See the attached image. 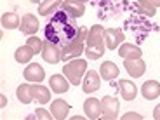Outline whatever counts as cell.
I'll return each mask as SVG.
<instances>
[{
	"label": "cell",
	"mask_w": 160,
	"mask_h": 120,
	"mask_svg": "<svg viewBox=\"0 0 160 120\" xmlns=\"http://www.w3.org/2000/svg\"><path fill=\"white\" fill-rule=\"evenodd\" d=\"M80 32V26H77L75 19L70 18L66 12L61 9L59 12L52 14V18L49 19V23L45 24V38L49 42H54L59 47L68 45Z\"/></svg>",
	"instance_id": "6da1fadb"
},
{
	"label": "cell",
	"mask_w": 160,
	"mask_h": 120,
	"mask_svg": "<svg viewBox=\"0 0 160 120\" xmlns=\"http://www.w3.org/2000/svg\"><path fill=\"white\" fill-rule=\"evenodd\" d=\"M104 28L101 24H94L87 33V40H85V54L91 59H99L104 54V35H103Z\"/></svg>",
	"instance_id": "7a4b0ae2"
},
{
	"label": "cell",
	"mask_w": 160,
	"mask_h": 120,
	"mask_svg": "<svg viewBox=\"0 0 160 120\" xmlns=\"http://www.w3.org/2000/svg\"><path fill=\"white\" fill-rule=\"evenodd\" d=\"M87 33H89V30L85 26H80L78 35L68 45L61 47V59L68 61V59H75L77 56H80L84 52V44H85V40H87Z\"/></svg>",
	"instance_id": "3957f363"
},
{
	"label": "cell",
	"mask_w": 160,
	"mask_h": 120,
	"mask_svg": "<svg viewBox=\"0 0 160 120\" xmlns=\"http://www.w3.org/2000/svg\"><path fill=\"white\" fill-rule=\"evenodd\" d=\"M87 72V61L85 59H73L70 61L68 64H64L63 68V75L70 80L72 85H78L80 80H82V75Z\"/></svg>",
	"instance_id": "277c9868"
},
{
	"label": "cell",
	"mask_w": 160,
	"mask_h": 120,
	"mask_svg": "<svg viewBox=\"0 0 160 120\" xmlns=\"http://www.w3.org/2000/svg\"><path fill=\"white\" fill-rule=\"evenodd\" d=\"M118 108H120V104L117 98L104 96L101 99V112H103L104 120H115L118 117Z\"/></svg>",
	"instance_id": "5b68a950"
},
{
	"label": "cell",
	"mask_w": 160,
	"mask_h": 120,
	"mask_svg": "<svg viewBox=\"0 0 160 120\" xmlns=\"http://www.w3.org/2000/svg\"><path fill=\"white\" fill-rule=\"evenodd\" d=\"M104 35V44H106V49H110V51H115L118 45L124 44L125 40V35L122 30H117V28H108L103 32Z\"/></svg>",
	"instance_id": "8992f818"
},
{
	"label": "cell",
	"mask_w": 160,
	"mask_h": 120,
	"mask_svg": "<svg viewBox=\"0 0 160 120\" xmlns=\"http://www.w3.org/2000/svg\"><path fill=\"white\" fill-rule=\"evenodd\" d=\"M42 58L45 63L49 64H58L61 61V47L54 42H44V49H42Z\"/></svg>",
	"instance_id": "52a82bcc"
},
{
	"label": "cell",
	"mask_w": 160,
	"mask_h": 120,
	"mask_svg": "<svg viewBox=\"0 0 160 120\" xmlns=\"http://www.w3.org/2000/svg\"><path fill=\"white\" fill-rule=\"evenodd\" d=\"M61 9H63L70 18H73V19L82 18L85 14V4L84 2H78V0H63Z\"/></svg>",
	"instance_id": "ba28073f"
},
{
	"label": "cell",
	"mask_w": 160,
	"mask_h": 120,
	"mask_svg": "<svg viewBox=\"0 0 160 120\" xmlns=\"http://www.w3.org/2000/svg\"><path fill=\"white\" fill-rule=\"evenodd\" d=\"M124 68L127 70V73L132 78H139V77H143V73L146 72V63H144L141 58H136V59H124Z\"/></svg>",
	"instance_id": "9c48e42d"
},
{
	"label": "cell",
	"mask_w": 160,
	"mask_h": 120,
	"mask_svg": "<svg viewBox=\"0 0 160 120\" xmlns=\"http://www.w3.org/2000/svg\"><path fill=\"white\" fill-rule=\"evenodd\" d=\"M84 112H85V117L91 120H98L103 112H101V101L96 99V98H87L84 103Z\"/></svg>",
	"instance_id": "30bf717a"
},
{
	"label": "cell",
	"mask_w": 160,
	"mask_h": 120,
	"mask_svg": "<svg viewBox=\"0 0 160 120\" xmlns=\"http://www.w3.org/2000/svg\"><path fill=\"white\" fill-rule=\"evenodd\" d=\"M23 75H24V78L28 80V82H35V84H40V82H44V78H45V72H44V68H42L40 64H37V63L28 64Z\"/></svg>",
	"instance_id": "8fae6325"
},
{
	"label": "cell",
	"mask_w": 160,
	"mask_h": 120,
	"mask_svg": "<svg viewBox=\"0 0 160 120\" xmlns=\"http://www.w3.org/2000/svg\"><path fill=\"white\" fill-rule=\"evenodd\" d=\"M99 85H101V80H99L98 72H94V70H89V72H85V80H84V84H82V89H84L85 94L96 92L98 89H99Z\"/></svg>",
	"instance_id": "7c38bea8"
},
{
	"label": "cell",
	"mask_w": 160,
	"mask_h": 120,
	"mask_svg": "<svg viewBox=\"0 0 160 120\" xmlns=\"http://www.w3.org/2000/svg\"><path fill=\"white\" fill-rule=\"evenodd\" d=\"M68 112H70V104L64 99H54L51 103V113L56 120L66 118V117H68Z\"/></svg>",
	"instance_id": "4fadbf2b"
},
{
	"label": "cell",
	"mask_w": 160,
	"mask_h": 120,
	"mask_svg": "<svg viewBox=\"0 0 160 120\" xmlns=\"http://www.w3.org/2000/svg\"><path fill=\"white\" fill-rule=\"evenodd\" d=\"M49 84H51V89L56 94H64V92L70 89V80H66V77H63V75H52L51 78H49Z\"/></svg>",
	"instance_id": "5bb4252c"
},
{
	"label": "cell",
	"mask_w": 160,
	"mask_h": 120,
	"mask_svg": "<svg viewBox=\"0 0 160 120\" xmlns=\"http://www.w3.org/2000/svg\"><path fill=\"white\" fill-rule=\"evenodd\" d=\"M141 94H143L144 99H157L160 96V84L157 80H148L141 85Z\"/></svg>",
	"instance_id": "9a60e30c"
},
{
	"label": "cell",
	"mask_w": 160,
	"mask_h": 120,
	"mask_svg": "<svg viewBox=\"0 0 160 120\" xmlns=\"http://www.w3.org/2000/svg\"><path fill=\"white\" fill-rule=\"evenodd\" d=\"M21 32L24 35H35L37 30H38V19H37L33 14H24L23 19H21Z\"/></svg>",
	"instance_id": "2e32d148"
},
{
	"label": "cell",
	"mask_w": 160,
	"mask_h": 120,
	"mask_svg": "<svg viewBox=\"0 0 160 120\" xmlns=\"http://www.w3.org/2000/svg\"><path fill=\"white\" fill-rule=\"evenodd\" d=\"M118 91H120V96L124 98L125 101H132L138 94L136 84H132L131 80H120L118 82Z\"/></svg>",
	"instance_id": "e0dca14e"
},
{
	"label": "cell",
	"mask_w": 160,
	"mask_h": 120,
	"mask_svg": "<svg viewBox=\"0 0 160 120\" xmlns=\"http://www.w3.org/2000/svg\"><path fill=\"white\" fill-rule=\"evenodd\" d=\"M118 56L124 58V59H136V58H141L143 56V52L138 45H132V44H122L118 49Z\"/></svg>",
	"instance_id": "ac0fdd59"
},
{
	"label": "cell",
	"mask_w": 160,
	"mask_h": 120,
	"mask_svg": "<svg viewBox=\"0 0 160 120\" xmlns=\"http://www.w3.org/2000/svg\"><path fill=\"white\" fill-rule=\"evenodd\" d=\"M118 66L112 61H104L103 64L99 66V73H101V78L103 80H113L118 77Z\"/></svg>",
	"instance_id": "d6986e66"
},
{
	"label": "cell",
	"mask_w": 160,
	"mask_h": 120,
	"mask_svg": "<svg viewBox=\"0 0 160 120\" xmlns=\"http://www.w3.org/2000/svg\"><path fill=\"white\" fill-rule=\"evenodd\" d=\"M61 4H63V0H44V2L38 5V14L40 16L54 14V12L61 7Z\"/></svg>",
	"instance_id": "ffe728a7"
},
{
	"label": "cell",
	"mask_w": 160,
	"mask_h": 120,
	"mask_svg": "<svg viewBox=\"0 0 160 120\" xmlns=\"http://www.w3.org/2000/svg\"><path fill=\"white\" fill-rule=\"evenodd\" d=\"M138 7H139L141 14L155 16L157 7H160V0H138Z\"/></svg>",
	"instance_id": "44dd1931"
},
{
	"label": "cell",
	"mask_w": 160,
	"mask_h": 120,
	"mask_svg": "<svg viewBox=\"0 0 160 120\" xmlns=\"http://www.w3.org/2000/svg\"><path fill=\"white\" fill-rule=\"evenodd\" d=\"M32 92H33V98H35L40 104L49 103V99H51V92H49V89L44 87V85H40V84L32 85Z\"/></svg>",
	"instance_id": "7402d4cb"
},
{
	"label": "cell",
	"mask_w": 160,
	"mask_h": 120,
	"mask_svg": "<svg viewBox=\"0 0 160 120\" xmlns=\"http://www.w3.org/2000/svg\"><path fill=\"white\" fill-rule=\"evenodd\" d=\"M16 94H18V99L23 104H30L33 99V92H32V85L30 84H21L19 87H18Z\"/></svg>",
	"instance_id": "603a6c76"
},
{
	"label": "cell",
	"mask_w": 160,
	"mask_h": 120,
	"mask_svg": "<svg viewBox=\"0 0 160 120\" xmlns=\"http://www.w3.org/2000/svg\"><path fill=\"white\" fill-rule=\"evenodd\" d=\"M33 56H35V51L30 45H23V47L16 49V52H14V58H16L18 63H28Z\"/></svg>",
	"instance_id": "cb8c5ba5"
},
{
	"label": "cell",
	"mask_w": 160,
	"mask_h": 120,
	"mask_svg": "<svg viewBox=\"0 0 160 120\" xmlns=\"http://www.w3.org/2000/svg\"><path fill=\"white\" fill-rule=\"evenodd\" d=\"M2 26L7 30L19 28V16L14 14V12H5V14H2Z\"/></svg>",
	"instance_id": "d4e9b609"
},
{
	"label": "cell",
	"mask_w": 160,
	"mask_h": 120,
	"mask_svg": "<svg viewBox=\"0 0 160 120\" xmlns=\"http://www.w3.org/2000/svg\"><path fill=\"white\" fill-rule=\"evenodd\" d=\"M26 45H30V47L35 51V54L42 52V49H44V42L40 38H37V37H33V35H30V38L26 40Z\"/></svg>",
	"instance_id": "484cf974"
},
{
	"label": "cell",
	"mask_w": 160,
	"mask_h": 120,
	"mask_svg": "<svg viewBox=\"0 0 160 120\" xmlns=\"http://www.w3.org/2000/svg\"><path fill=\"white\" fill-rule=\"evenodd\" d=\"M35 117H37V118H40V120H51V118H54L52 113H49L47 110H44V108L35 110Z\"/></svg>",
	"instance_id": "4316f807"
},
{
	"label": "cell",
	"mask_w": 160,
	"mask_h": 120,
	"mask_svg": "<svg viewBox=\"0 0 160 120\" xmlns=\"http://www.w3.org/2000/svg\"><path fill=\"white\" fill-rule=\"evenodd\" d=\"M122 118H124V120H129V118H136V120H141L143 117H141V115H138V113H125V115L122 117Z\"/></svg>",
	"instance_id": "83f0119b"
},
{
	"label": "cell",
	"mask_w": 160,
	"mask_h": 120,
	"mask_svg": "<svg viewBox=\"0 0 160 120\" xmlns=\"http://www.w3.org/2000/svg\"><path fill=\"white\" fill-rule=\"evenodd\" d=\"M153 118H155V120H160V104H157L155 110H153Z\"/></svg>",
	"instance_id": "f1b7e54d"
},
{
	"label": "cell",
	"mask_w": 160,
	"mask_h": 120,
	"mask_svg": "<svg viewBox=\"0 0 160 120\" xmlns=\"http://www.w3.org/2000/svg\"><path fill=\"white\" fill-rule=\"evenodd\" d=\"M30 2H33V4H38L40 0H30Z\"/></svg>",
	"instance_id": "f546056e"
},
{
	"label": "cell",
	"mask_w": 160,
	"mask_h": 120,
	"mask_svg": "<svg viewBox=\"0 0 160 120\" xmlns=\"http://www.w3.org/2000/svg\"><path fill=\"white\" fill-rule=\"evenodd\" d=\"M78 2H87V0H78Z\"/></svg>",
	"instance_id": "4dcf8cb0"
}]
</instances>
